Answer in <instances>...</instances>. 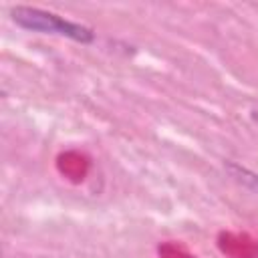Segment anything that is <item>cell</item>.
<instances>
[{"instance_id": "6da1fadb", "label": "cell", "mask_w": 258, "mask_h": 258, "mask_svg": "<svg viewBox=\"0 0 258 258\" xmlns=\"http://www.w3.org/2000/svg\"><path fill=\"white\" fill-rule=\"evenodd\" d=\"M10 18L22 30L62 36V38L75 40L79 44H91V42H95V36H97L91 26L67 20L64 16H58L54 12L34 8V6H14L10 10Z\"/></svg>"}, {"instance_id": "7a4b0ae2", "label": "cell", "mask_w": 258, "mask_h": 258, "mask_svg": "<svg viewBox=\"0 0 258 258\" xmlns=\"http://www.w3.org/2000/svg\"><path fill=\"white\" fill-rule=\"evenodd\" d=\"M226 167H228V171H230L240 183H244V185H248L250 189L258 191V175H256V173H252V171L246 169V167H240L238 163H228Z\"/></svg>"}]
</instances>
